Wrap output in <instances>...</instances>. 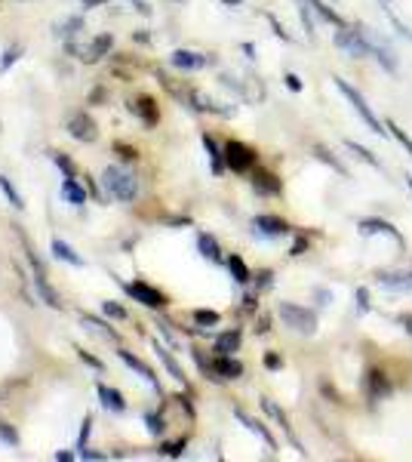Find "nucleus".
Listing matches in <instances>:
<instances>
[{
    "mask_svg": "<svg viewBox=\"0 0 412 462\" xmlns=\"http://www.w3.org/2000/svg\"><path fill=\"white\" fill-rule=\"evenodd\" d=\"M59 191L71 207H83V204H87V191H83V185L77 182V176H65V182H62Z\"/></svg>",
    "mask_w": 412,
    "mask_h": 462,
    "instance_id": "nucleus-14",
    "label": "nucleus"
},
{
    "mask_svg": "<svg viewBox=\"0 0 412 462\" xmlns=\"http://www.w3.org/2000/svg\"><path fill=\"white\" fill-rule=\"evenodd\" d=\"M117 151H120V158H123V160H136V148H126V145H117Z\"/></svg>",
    "mask_w": 412,
    "mask_h": 462,
    "instance_id": "nucleus-46",
    "label": "nucleus"
},
{
    "mask_svg": "<svg viewBox=\"0 0 412 462\" xmlns=\"http://www.w3.org/2000/svg\"><path fill=\"white\" fill-rule=\"evenodd\" d=\"M83 3V10H92V6H102V3H108V0H80Z\"/></svg>",
    "mask_w": 412,
    "mask_h": 462,
    "instance_id": "nucleus-48",
    "label": "nucleus"
},
{
    "mask_svg": "<svg viewBox=\"0 0 412 462\" xmlns=\"http://www.w3.org/2000/svg\"><path fill=\"white\" fill-rule=\"evenodd\" d=\"M197 250H200L203 259H212V262H218V259H222V250H218V240L212 238V234H200V238H197Z\"/></svg>",
    "mask_w": 412,
    "mask_h": 462,
    "instance_id": "nucleus-23",
    "label": "nucleus"
},
{
    "mask_svg": "<svg viewBox=\"0 0 412 462\" xmlns=\"http://www.w3.org/2000/svg\"><path fill=\"white\" fill-rule=\"evenodd\" d=\"M304 3H308L311 10H314L317 16L323 19V22H329V25H336V28H342V25H345V22H342V16H338L336 10H329V6H326L323 0H304Z\"/></svg>",
    "mask_w": 412,
    "mask_h": 462,
    "instance_id": "nucleus-25",
    "label": "nucleus"
},
{
    "mask_svg": "<svg viewBox=\"0 0 412 462\" xmlns=\"http://www.w3.org/2000/svg\"><path fill=\"white\" fill-rule=\"evenodd\" d=\"M83 324H89V327H96V330H102V333H108L111 339H117V333L111 330V324H102L98 317H92V315H83Z\"/></svg>",
    "mask_w": 412,
    "mask_h": 462,
    "instance_id": "nucleus-35",
    "label": "nucleus"
},
{
    "mask_svg": "<svg viewBox=\"0 0 412 462\" xmlns=\"http://www.w3.org/2000/svg\"><path fill=\"white\" fill-rule=\"evenodd\" d=\"M182 450H184V440H173V444H163V453H166V456H182Z\"/></svg>",
    "mask_w": 412,
    "mask_h": 462,
    "instance_id": "nucleus-41",
    "label": "nucleus"
},
{
    "mask_svg": "<svg viewBox=\"0 0 412 462\" xmlns=\"http://www.w3.org/2000/svg\"><path fill=\"white\" fill-rule=\"evenodd\" d=\"M234 416H237V419H240V422H243V425H246V429H250V431H252V435H259L261 440H265V444H268V447H271V450H274V447H277V440H274V435H271V431H268V429H265V425H261V422H255V419H250V416H246V413H243V410H234Z\"/></svg>",
    "mask_w": 412,
    "mask_h": 462,
    "instance_id": "nucleus-19",
    "label": "nucleus"
},
{
    "mask_svg": "<svg viewBox=\"0 0 412 462\" xmlns=\"http://www.w3.org/2000/svg\"><path fill=\"white\" fill-rule=\"evenodd\" d=\"M77 354H80V361H87V364H89V367H96V370H102V361H98V358H92V354H89V352H83V348H77Z\"/></svg>",
    "mask_w": 412,
    "mask_h": 462,
    "instance_id": "nucleus-43",
    "label": "nucleus"
},
{
    "mask_svg": "<svg viewBox=\"0 0 412 462\" xmlns=\"http://www.w3.org/2000/svg\"><path fill=\"white\" fill-rule=\"evenodd\" d=\"M123 290L132 296L139 305H145V308H163L166 305V296L160 293L157 287H151V283L145 281H132V283H123Z\"/></svg>",
    "mask_w": 412,
    "mask_h": 462,
    "instance_id": "nucleus-6",
    "label": "nucleus"
},
{
    "mask_svg": "<svg viewBox=\"0 0 412 462\" xmlns=\"http://www.w3.org/2000/svg\"><path fill=\"white\" fill-rule=\"evenodd\" d=\"M277 315L283 317V324H286V327H293L295 333H304V336H311V333L317 330V315L311 308L295 305V302H280V305H277Z\"/></svg>",
    "mask_w": 412,
    "mask_h": 462,
    "instance_id": "nucleus-2",
    "label": "nucleus"
},
{
    "mask_svg": "<svg viewBox=\"0 0 412 462\" xmlns=\"http://www.w3.org/2000/svg\"><path fill=\"white\" fill-rule=\"evenodd\" d=\"M372 56L379 59V65L388 71V74H394L397 71V59H394V49L390 47H381V44H372Z\"/></svg>",
    "mask_w": 412,
    "mask_h": 462,
    "instance_id": "nucleus-27",
    "label": "nucleus"
},
{
    "mask_svg": "<svg viewBox=\"0 0 412 462\" xmlns=\"http://www.w3.org/2000/svg\"><path fill=\"white\" fill-rule=\"evenodd\" d=\"M317 299H320V305H326L329 302V293H326V290H317Z\"/></svg>",
    "mask_w": 412,
    "mask_h": 462,
    "instance_id": "nucleus-51",
    "label": "nucleus"
},
{
    "mask_svg": "<svg viewBox=\"0 0 412 462\" xmlns=\"http://www.w3.org/2000/svg\"><path fill=\"white\" fill-rule=\"evenodd\" d=\"M169 62L182 71H200V68L209 65V56L194 53V49H175V53L169 56Z\"/></svg>",
    "mask_w": 412,
    "mask_h": 462,
    "instance_id": "nucleus-10",
    "label": "nucleus"
},
{
    "mask_svg": "<svg viewBox=\"0 0 412 462\" xmlns=\"http://www.w3.org/2000/svg\"><path fill=\"white\" fill-rule=\"evenodd\" d=\"M111 44H114V38H111V34H102V38L92 40V47L87 49V56H83V59H87V62H98L111 49Z\"/></svg>",
    "mask_w": 412,
    "mask_h": 462,
    "instance_id": "nucleus-26",
    "label": "nucleus"
},
{
    "mask_svg": "<svg viewBox=\"0 0 412 462\" xmlns=\"http://www.w3.org/2000/svg\"><path fill=\"white\" fill-rule=\"evenodd\" d=\"M259 283H261V287H271V272H261L259 274Z\"/></svg>",
    "mask_w": 412,
    "mask_h": 462,
    "instance_id": "nucleus-49",
    "label": "nucleus"
},
{
    "mask_svg": "<svg viewBox=\"0 0 412 462\" xmlns=\"http://www.w3.org/2000/svg\"><path fill=\"white\" fill-rule=\"evenodd\" d=\"M406 185H409V191H412V176H409V179H406Z\"/></svg>",
    "mask_w": 412,
    "mask_h": 462,
    "instance_id": "nucleus-54",
    "label": "nucleus"
},
{
    "mask_svg": "<svg viewBox=\"0 0 412 462\" xmlns=\"http://www.w3.org/2000/svg\"><path fill=\"white\" fill-rule=\"evenodd\" d=\"M400 324H403V330H406L409 336H412V315H403V317H400Z\"/></svg>",
    "mask_w": 412,
    "mask_h": 462,
    "instance_id": "nucleus-47",
    "label": "nucleus"
},
{
    "mask_svg": "<svg viewBox=\"0 0 412 462\" xmlns=\"http://www.w3.org/2000/svg\"><path fill=\"white\" fill-rule=\"evenodd\" d=\"M388 392H390V386H388L385 373H381V370H369L366 373V395L372 397V401H379V397H385Z\"/></svg>",
    "mask_w": 412,
    "mask_h": 462,
    "instance_id": "nucleus-17",
    "label": "nucleus"
},
{
    "mask_svg": "<svg viewBox=\"0 0 412 462\" xmlns=\"http://www.w3.org/2000/svg\"><path fill=\"white\" fill-rule=\"evenodd\" d=\"M357 311H360V315H366V311H369V290L366 287L357 290Z\"/></svg>",
    "mask_w": 412,
    "mask_h": 462,
    "instance_id": "nucleus-38",
    "label": "nucleus"
},
{
    "mask_svg": "<svg viewBox=\"0 0 412 462\" xmlns=\"http://www.w3.org/2000/svg\"><path fill=\"white\" fill-rule=\"evenodd\" d=\"M228 268H231V274H234V281L237 283H250V268H246V262L240 259V256H228Z\"/></svg>",
    "mask_w": 412,
    "mask_h": 462,
    "instance_id": "nucleus-29",
    "label": "nucleus"
},
{
    "mask_svg": "<svg viewBox=\"0 0 412 462\" xmlns=\"http://www.w3.org/2000/svg\"><path fill=\"white\" fill-rule=\"evenodd\" d=\"M252 231L261 234V238H283V234H289V225L283 222V219H277V216H255L252 219Z\"/></svg>",
    "mask_w": 412,
    "mask_h": 462,
    "instance_id": "nucleus-11",
    "label": "nucleus"
},
{
    "mask_svg": "<svg viewBox=\"0 0 412 462\" xmlns=\"http://www.w3.org/2000/svg\"><path fill=\"white\" fill-rule=\"evenodd\" d=\"M102 311H105L108 317H117V321H126V311L120 308L117 302H105V305H102Z\"/></svg>",
    "mask_w": 412,
    "mask_h": 462,
    "instance_id": "nucleus-37",
    "label": "nucleus"
},
{
    "mask_svg": "<svg viewBox=\"0 0 412 462\" xmlns=\"http://www.w3.org/2000/svg\"><path fill=\"white\" fill-rule=\"evenodd\" d=\"M154 352H157V358L163 361V364H166V370H169V373H173V379L184 382V373H182V367L175 364V358H173V354H169V352H166V348H163L160 343H154Z\"/></svg>",
    "mask_w": 412,
    "mask_h": 462,
    "instance_id": "nucleus-28",
    "label": "nucleus"
},
{
    "mask_svg": "<svg viewBox=\"0 0 412 462\" xmlns=\"http://www.w3.org/2000/svg\"><path fill=\"white\" fill-rule=\"evenodd\" d=\"M53 253H55V259L68 262V265H74V268H83V265H87V262H83V256H77V253L65 244V240H59V238L53 240Z\"/></svg>",
    "mask_w": 412,
    "mask_h": 462,
    "instance_id": "nucleus-21",
    "label": "nucleus"
},
{
    "mask_svg": "<svg viewBox=\"0 0 412 462\" xmlns=\"http://www.w3.org/2000/svg\"><path fill=\"white\" fill-rule=\"evenodd\" d=\"M345 145H347V148H351V151H354V154H357V158H360V160H366V163H369V167H375V170H385V167H381V160H379V158H375V154H372V151H369V148H363V145H360V142H351V139H347V142H345Z\"/></svg>",
    "mask_w": 412,
    "mask_h": 462,
    "instance_id": "nucleus-30",
    "label": "nucleus"
},
{
    "mask_svg": "<svg viewBox=\"0 0 412 462\" xmlns=\"http://www.w3.org/2000/svg\"><path fill=\"white\" fill-rule=\"evenodd\" d=\"M28 262H31V268H34V287H37V293L44 296V302L49 305V308H62V299H59V293H55L53 287H49V281H46V272H44V265H40V259L34 253H28Z\"/></svg>",
    "mask_w": 412,
    "mask_h": 462,
    "instance_id": "nucleus-7",
    "label": "nucleus"
},
{
    "mask_svg": "<svg viewBox=\"0 0 412 462\" xmlns=\"http://www.w3.org/2000/svg\"><path fill=\"white\" fill-rule=\"evenodd\" d=\"M203 148H206V154H209L212 173H216V176H222V170H225V151H218L216 139H212V136H206V133H203Z\"/></svg>",
    "mask_w": 412,
    "mask_h": 462,
    "instance_id": "nucleus-22",
    "label": "nucleus"
},
{
    "mask_svg": "<svg viewBox=\"0 0 412 462\" xmlns=\"http://www.w3.org/2000/svg\"><path fill=\"white\" fill-rule=\"evenodd\" d=\"M102 191L111 197V201H136L139 195V182L136 176L130 173V170L117 167V163H111V167L102 170Z\"/></svg>",
    "mask_w": 412,
    "mask_h": 462,
    "instance_id": "nucleus-1",
    "label": "nucleus"
},
{
    "mask_svg": "<svg viewBox=\"0 0 412 462\" xmlns=\"http://www.w3.org/2000/svg\"><path fill=\"white\" fill-rule=\"evenodd\" d=\"M55 459H62V462H71V459H74V453H55Z\"/></svg>",
    "mask_w": 412,
    "mask_h": 462,
    "instance_id": "nucleus-52",
    "label": "nucleus"
},
{
    "mask_svg": "<svg viewBox=\"0 0 412 462\" xmlns=\"http://www.w3.org/2000/svg\"><path fill=\"white\" fill-rule=\"evenodd\" d=\"M388 130H390V136H394V139L400 142L403 148H406V151H409V158H412V139H409L406 133H403V130H400V126H397V124H390V120H388Z\"/></svg>",
    "mask_w": 412,
    "mask_h": 462,
    "instance_id": "nucleus-34",
    "label": "nucleus"
},
{
    "mask_svg": "<svg viewBox=\"0 0 412 462\" xmlns=\"http://www.w3.org/2000/svg\"><path fill=\"white\" fill-rule=\"evenodd\" d=\"M68 133H71V139H77V142H96L98 139V126L87 111H77V115L68 120Z\"/></svg>",
    "mask_w": 412,
    "mask_h": 462,
    "instance_id": "nucleus-8",
    "label": "nucleus"
},
{
    "mask_svg": "<svg viewBox=\"0 0 412 462\" xmlns=\"http://www.w3.org/2000/svg\"><path fill=\"white\" fill-rule=\"evenodd\" d=\"M19 53H22V47H12V49H6V53H3V62H0V68H10L12 65V62H16L19 59Z\"/></svg>",
    "mask_w": 412,
    "mask_h": 462,
    "instance_id": "nucleus-40",
    "label": "nucleus"
},
{
    "mask_svg": "<svg viewBox=\"0 0 412 462\" xmlns=\"http://www.w3.org/2000/svg\"><path fill=\"white\" fill-rule=\"evenodd\" d=\"M243 373V364L234 361L231 354H216V361L209 364V379H237Z\"/></svg>",
    "mask_w": 412,
    "mask_h": 462,
    "instance_id": "nucleus-9",
    "label": "nucleus"
},
{
    "mask_svg": "<svg viewBox=\"0 0 412 462\" xmlns=\"http://www.w3.org/2000/svg\"><path fill=\"white\" fill-rule=\"evenodd\" d=\"M336 47L345 49V53H351V56H369L372 53V40L366 38L363 28H347V25H342L336 31Z\"/></svg>",
    "mask_w": 412,
    "mask_h": 462,
    "instance_id": "nucleus-4",
    "label": "nucleus"
},
{
    "mask_svg": "<svg viewBox=\"0 0 412 462\" xmlns=\"http://www.w3.org/2000/svg\"><path fill=\"white\" fill-rule=\"evenodd\" d=\"M255 151L250 145H243V142L231 139L228 145H225V167L234 170V173H250V170L255 167Z\"/></svg>",
    "mask_w": 412,
    "mask_h": 462,
    "instance_id": "nucleus-5",
    "label": "nucleus"
},
{
    "mask_svg": "<svg viewBox=\"0 0 412 462\" xmlns=\"http://www.w3.org/2000/svg\"><path fill=\"white\" fill-rule=\"evenodd\" d=\"M283 81H286V87L293 90V92H298V90H302V81H298V74H286V77H283Z\"/></svg>",
    "mask_w": 412,
    "mask_h": 462,
    "instance_id": "nucleus-44",
    "label": "nucleus"
},
{
    "mask_svg": "<svg viewBox=\"0 0 412 462\" xmlns=\"http://www.w3.org/2000/svg\"><path fill=\"white\" fill-rule=\"evenodd\" d=\"M379 283L385 290H397V293H406V290L412 287V274H394V272H381L379 274Z\"/></svg>",
    "mask_w": 412,
    "mask_h": 462,
    "instance_id": "nucleus-20",
    "label": "nucleus"
},
{
    "mask_svg": "<svg viewBox=\"0 0 412 462\" xmlns=\"http://www.w3.org/2000/svg\"><path fill=\"white\" fill-rule=\"evenodd\" d=\"M280 364H283V361L277 358L274 352H271V354H265V367H268V370H280Z\"/></svg>",
    "mask_w": 412,
    "mask_h": 462,
    "instance_id": "nucleus-45",
    "label": "nucleus"
},
{
    "mask_svg": "<svg viewBox=\"0 0 412 462\" xmlns=\"http://www.w3.org/2000/svg\"><path fill=\"white\" fill-rule=\"evenodd\" d=\"M83 22H80V19H71V22L68 25H62V28H55V31H59L62 34V38H71V34H74V28H80Z\"/></svg>",
    "mask_w": 412,
    "mask_h": 462,
    "instance_id": "nucleus-42",
    "label": "nucleus"
},
{
    "mask_svg": "<svg viewBox=\"0 0 412 462\" xmlns=\"http://www.w3.org/2000/svg\"><path fill=\"white\" fill-rule=\"evenodd\" d=\"M0 438H3L10 447H19V435H16V429H12V425L0 422Z\"/></svg>",
    "mask_w": 412,
    "mask_h": 462,
    "instance_id": "nucleus-36",
    "label": "nucleus"
},
{
    "mask_svg": "<svg viewBox=\"0 0 412 462\" xmlns=\"http://www.w3.org/2000/svg\"><path fill=\"white\" fill-rule=\"evenodd\" d=\"M385 3H394V0H385Z\"/></svg>",
    "mask_w": 412,
    "mask_h": 462,
    "instance_id": "nucleus-55",
    "label": "nucleus"
},
{
    "mask_svg": "<svg viewBox=\"0 0 412 462\" xmlns=\"http://www.w3.org/2000/svg\"><path fill=\"white\" fill-rule=\"evenodd\" d=\"M222 3H225V6H234V3H240V0H222Z\"/></svg>",
    "mask_w": 412,
    "mask_h": 462,
    "instance_id": "nucleus-53",
    "label": "nucleus"
},
{
    "mask_svg": "<svg viewBox=\"0 0 412 462\" xmlns=\"http://www.w3.org/2000/svg\"><path fill=\"white\" fill-rule=\"evenodd\" d=\"M237 348H240V330L218 333V339H216V352L218 354H234Z\"/></svg>",
    "mask_w": 412,
    "mask_h": 462,
    "instance_id": "nucleus-24",
    "label": "nucleus"
},
{
    "mask_svg": "<svg viewBox=\"0 0 412 462\" xmlns=\"http://www.w3.org/2000/svg\"><path fill=\"white\" fill-rule=\"evenodd\" d=\"M117 354H120V361H123V364H126V367H130V370H136V373H139V376H141V379H145V382H148V386H157V376H154V370H151V367H148V364H145V361H139V358H136V354H132V352H126V348H120V352H117Z\"/></svg>",
    "mask_w": 412,
    "mask_h": 462,
    "instance_id": "nucleus-13",
    "label": "nucleus"
},
{
    "mask_svg": "<svg viewBox=\"0 0 412 462\" xmlns=\"http://www.w3.org/2000/svg\"><path fill=\"white\" fill-rule=\"evenodd\" d=\"M357 229H360V234H363V238H369V234H388V238H394V244H400V247H403L400 231H397L390 222H385V219H363V222H360Z\"/></svg>",
    "mask_w": 412,
    "mask_h": 462,
    "instance_id": "nucleus-12",
    "label": "nucleus"
},
{
    "mask_svg": "<svg viewBox=\"0 0 412 462\" xmlns=\"http://www.w3.org/2000/svg\"><path fill=\"white\" fill-rule=\"evenodd\" d=\"M0 191H3V195L10 197V204H12V207H16V210H22V207H25L22 195H19V191H16V185H12L10 179H6V176H0Z\"/></svg>",
    "mask_w": 412,
    "mask_h": 462,
    "instance_id": "nucleus-31",
    "label": "nucleus"
},
{
    "mask_svg": "<svg viewBox=\"0 0 412 462\" xmlns=\"http://www.w3.org/2000/svg\"><path fill=\"white\" fill-rule=\"evenodd\" d=\"M302 250H304V238H298L295 247H293V256H302Z\"/></svg>",
    "mask_w": 412,
    "mask_h": 462,
    "instance_id": "nucleus-50",
    "label": "nucleus"
},
{
    "mask_svg": "<svg viewBox=\"0 0 412 462\" xmlns=\"http://www.w3.org/2000/svg\"><path fill=\"white\" fill-rule=\"evenodd\" d=\"M409 274H412V272H409Z\"/></svg>",
    "mask_w": 412,
    "mask_h": 462,
    "instance_id": "nucleus-56",
    "label": "nucleus"
},
{
    "mask_svg": "<svg viewBox=\"0 0 412 462\" xmlns=\"http://www.w3.org/2000/svg\"><path fill=\"white\" fill-rule=\"evenodd\" d=\"M252 188L259 191V195H280L283 185L277 179L274 173H268V170H259V173L252 176Z\"/></svg>",
    "mask_w": 412,
    "mask_h": 462,
    "instance_id": "nucleus-16",
    "label": "nucleus"
},
{
    "mask_svg": "<svg viewBox=\"0 0 412 462\" xmlns=\"http://www.w3.org/2000/svg\"><path fill=\"white\" fill-rule=\"evenodd\" d=\"M53 163L62 170L65 176H77V170H74V163H71L68 154H62V151H53Z\"/></svg>",
    "mask_w": 412,
    "mask_h": 462,
    "instance_id": "nucleus-33",
    "label": "nucleus"
},
{
    "mask_svg": "<svg viewBox=\"0 0 412 462\" xmlns=\"http://www.w3.org/2000/svg\"><path fill=\"white\" fill-rule=\"evenodd\" d=\"M130 111H136V115L145 120L148 126H154V124H157V117H160V115H157V105H154V99H148V96H141L139 102H132Z\"/></svg>",
    "mask_w": 412,
    "mask_h": 462,
    "instance_id": "nucleus-18",
    "label": "nucleus"
},
{
    "mask_svg": "<svg viewBox=\"0 0 412 462\" xmlns=\"http://www.w3.org/2000/svg\"><path fill=\"white\" fill-rule=\"evenodd\" d=\"M98 401H102V407H105V410H111V413H123V410H126L123 395H120L117 388L105 386V382H98Z\"/></svg>",
    "mask_w": 412,
    "mask_h": 462,
    "instance_id": "nucleus-15",
    "label": "nucleus"
},
{
    "mask_svg": "<svg viewBox=\"0 0 412 462\" xmlns=\"http://www.w3.org/2000/svg\"><path fill=\"white\" fill-rule=\"evenodd\" d=\"M194 321L200 324V327H216L222 317H218V311H206V308H197L194 311Z\"/></svg>",
    "mask_w": 412,
    "mask_h": 462,
    "instance_id": "nucleus-32",
    "label": "nucleus"
},
{
    "mask_svg": "<svg viewBox=\"0 0 412 462\" xmlns=\"http://www.w3.org/2000/svg\"><path fill=\"white\" fill-rule=\"evenodd\" d=\"M145 425H148V431H151V435H160V431H163V419H160V416H151V413H148V416H145Z\"/></svg>",
    "mask_w": 412,
    "mask_h": 462,
    "instance_id": "nucleus-39",
    "label": "nucleus"
},
{
    "mask_svg": "<svg viewBox=\"0 0 412 462\" xmlns=\"http://www.w3.org/2000/svg\"><path fill=\"white\" fill-rule=\"evenodd\" d=\"M336 90L342 92V96L347 99V102H351V108L357 111V115H360V120H363V124L369 126V130H372V133H379V136H381V133H385V124H381V120L372 115V108H369V105H366V99L360 96V92L354 90L351 83H347V81H342V77H336Z\"/></svg>",
    "mask_w": 412,
    "mask_h": 462,
    "instance_id": "nucleus-3",
    "label": "nucleus"
}]
</instances>
